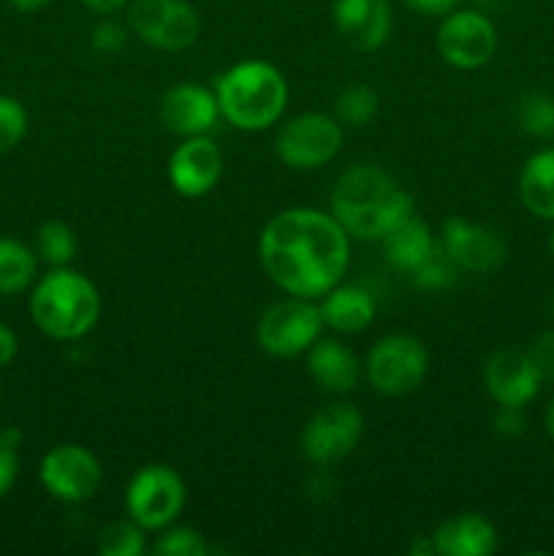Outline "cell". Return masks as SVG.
<instances>
[{
    "instance_id": "obj_39",
    "label": "cell",
    "mask_w": 554,
    "mask_h": 556,
    "mask_svg": "<svg viewBox=\"0 0 554 556\" xmlns=\"http://www.w3.org/2000/svg\"><path fill=\"white\" fill-rule=\"evenodd\" d=\"M546 432H549V438L554 440V400L549 402V407H546Z\"/></svg>"
},
{
    "instance_id": "obj_28",
    "label": "cell",
    "mask_w": 554,
    "mask_h": 556,
    "mask_svg": "<svg viewBox=\"0 0 554 556\" xmlns=\"http://www.w3.org/2000/svg\"><path fill=\"white\" fill-rule=\"evenodd\" d=\"M456 271L459 269H456L454 261H451L449 253L438 244L435 253L413 271V282H416L418 288H424V291H443V288H449L451 282L456 280Z\"/></svg>"
},
{
    "instance_id": "obj_36",
    "label": "cell",
    "mask_w": 554,
    "mask_h": 556,
    "mask_svg": "<svg viewBox=\"0 0 554 556\" xmlns=\"http://www.w3.org/2000/svg\"><path fill=\"white\" fill-rule=\"evenodd\" d=\"M16 351H20V342H16V334L5 324H0V369L9 367L14 362Z\"/></svg>"
},
{
    "instance_id": "obj_29",
    "label": "cell",
    "mask_w": 554,
    "mask_h": 556,
    "mask_svg": "<svg viewBox=\"0 0 554 556\" xmlns=\"http://www.w3.org/2000/svg\"><path fill=\"white\" fill-rule=\"evenodd\" d=\"M27 134V112L16 98L0 96V155L20 147Z\"/></svg>"
},
{
    "instance_id": "obj_26",
    "label": "cell",
    "mask_w": 554,
    "mask_h": 556,
    "mask_svg": "<svg viewBox=\"0 0 554 556\" xmlns=\"http://www.w3.org/2000/svg\"><path fill=\"white\" fill-rule=\"evenodd\" d=\"M378 109L380 98L373 87L351 85L337 96L335 117L340 119V125H348V128H364V125H369L378 117Z\"/></svg>"
},
{
    "instance_id": "obj_10",
    "label": "cell",
    "mask_w": 554,
    "mask_h": 556,
    "mask_svg": "<svg viewBox=\"0 0 554 556\" xmlns=\"http://www.w3.org/2000/svg\"><path fill=\"white\" fill-rule=\"evenodd\" d=\"M362 434L364 416L358 413V407L348 405V402H331L313 413V418L304 424L299 445H302L304 459L313 462L315 467H329L345 459L358 445Z\"/></svg>"
},
{
    "instance_id": "obj_37",
    "label": "cell",
    "mask_w": 554,
    "mask_h": 556,
    "mask_svg": "<svg viewBox=\"0 0 554 556\" xmlns=\"http://www.w3.org/2000/svg\"><path fill=\"white\" fill-rule=\"evenodd\" d=\"M128 3H130V0H81V5H85L87 11H92V14H98V16L117 14V11H123Z\"/></svg>"
},
{
    "instance_id": "obj_34",
    "label": "cell",
    "mask_w": 554,
    "mask_h": 556,
    "mask_svg": "<svg viewBox=\"0 0 554 556\" xmlns=\"http://www.w3.org/2000/svg\"><path fill=\"white\" fill-rule=\"evenodd\" d=\"M525 413L521 407H508V405H500L498 416H494V429H498L503 438H519L525 434Z\"/></svg>"
},
{
    "instance_id": "obj_32",
    "label": "cell",
    "mask_w": 554,
    "mask_h": 556,
    "mask_svg": "<svg viewBox=\"0 0 554 556\" xmlns=\"http://www.w3.org/2000/svg\"><path fill=\"white\" fill-rule=\"evenodd\" d=\"M125 43H128V27L109 20V16H103V20L90 30V47L92 52L101 54V58H114V54L123 52Z\"/></svg>"
},
{
    "instance_id": "obj_11",
    "label": "cell",
    "mask_w": 554,
    "mask_h": 556,
    "mask_svg": "<svg viewBox=\"0 0 554 556\" xmlns=\"http://www.w3.org/2000/svg\"><path fill=\"white\" fill-rule=\"evenodd\" d=\"M438 52L459 71L483 68L498 52V30L481 11L454 9L440 22Z\"/></svg>"
},
{
    "instance_id": "obj_30",
    "label": "cell",
    "mask_w": 554,
    "mask_h": 556,
    "mask_svg": "<svg viewBox=\"0 0 554 556\" xmlns=\"http://www.w3.org/2000/svg\"><path fill=\"white\" fill-rule=\"evenodd\" d=\"M158 556H204L206 543L190 527H172V530L163 532L155 543Z\"/></svg>"
},
{
    "instance_id": "obj_13",
    "label": "cell",
    "mask_w": 554,
    "mask_h": 556,
    "mask_svg": "<svg viewBox=\"0 0 554 556\" xmlns=\"http://www.w3.org/2000/svg\"><path fill=\"white\" fill-rule=\"evenodd\" d=\"M440 248L449 253L459 271L473 275H489L498 271L508 258V244L503 233L483 223L467 220V217H449L440 231Z\"/></svg>"
},
{
    "instance_id": "obj_27",
    "label": "cell",
    "mask_w": 554,
    "mask_h": 556,
    "mask_svg": "<svg viewBox=\"0 0 554 556\" xmlns=\"http://www.w3.org/2000/svg\"><path fill=\"white\" fill-rule=\"evenodd\" d=\"M144 527L136 525L128 516V521H114L98 538V552L103 556H139L144 552Z\"/></svg>"
},
{
    "instance_id": "obj_40",
    "label": "cell",
    "mask_w": 554,
    "mask_h": 556,
    "mask_svg": "<svg viewBox=\"0 0 554 556\" xmlns=\"http://www.w3.org/2000/svg\"><path fill=\"white\" fill-rule=\"evenodd\" d=\"M549 248H552V255H554V228H552V233H549Z\"/></svg>"
},
{
    "instance_id": "obj_25",
    "label": "cell",
    "mask_w": 554,
    "mask_h": 556,
    "mask_svg": "<svg viewBox=\"0 0 554 556\" xmlns=\"http://www.w3.org/2000/svg\"><path fill=\"white\" fill-rule=\"evenodd\" d=\"M76 248H79V242H76V233L68 223L47 220L43 226H38L36 255L52 269L54 266H68L76 258Z\"/></svg>"
},
{
    "instance_id": "obj_6",
    "label": "cell",
    "mask_w": 554,
    "mask_h": 556,
    "mask_svg": "<svg viewBox=\"0 0 554 556\" xmlns=\"http://www.w3.org/2000/svg\"><path fill=\"white\" fill-rule=\"evenodd\" d=\"M128 30L147 47L182 52L201 36V20L188 0H130Z\"/></svg>"
},
{
    "instance_id": "obj_15",
    "label": "cell",
    "mask_w": 554,
    "mask_h": 556,
    "mask_svg": "<svg viewBox=\"0 0 554 556\" xmlns=\"http://www.w3.org/2000/svg\"><path fill=\"white\" fill-rule=\"evenodd\" d=\"M337 33L356 52H375L391 36V3L389 0H335L331 9Z\"/></svg>"
},
{
    "instance_id": "obj_20",
    "label": "cell",
    "mask_w": 554,
    "mask_h": 556,
    "mask_svg": "<svg viewBox=\"0 0 554 556\" xmlns=\"http://www.w3.org/2000/svg\"><path fill=\"white\" fill-rule=\"evenodd\" d=\"M320 318L324 326L340 331V334H358L375 320V299L369 291L358 286H335L329 293L320 296Z\"/></svg>"
},
{
    "instance_id": "obj_9",
    "label": "cell",
    "mask_w": 554,
    "mask_h": 556,
    "mask_svg": "<svg viewBox=\"0 0 554 556\" xmlns=\"http://www.w3.org/2000/svg\"><path fill=\"white\" fill-rule=\"evenodd\" d=\"M429 353L413 334H391L380 340L367 356V380L378 394L405 396L424 383Z\"/></svg>"
},
{
    "instance_id": "obj_42",
    "label": "cell",
    "mask_w": 554,
    "mask_h": 556,
    "mask_svg": "<svg viewBox=\"0 0 554 556\" xmlns=\"http://www.w3.org/2000/svg\"><path fill=\"white\" fill-rule=\"evenodd\" d=\"M552 313H554V299H552Z\"/></svg>"
},
{
    "instance_id": "obj_3",
    "label": "cell",
    "mask_w": 554,
    "mask_h": 556,
    "mask_svg": "<svg viewBox=\"0 0 554 556\" xmlns=\"http://www.w3.org/2000/svg\"><path fill=\"white\" fill-rule=\"evenodd\" d=\"M215 96L223 119L255 134L272 128L282 117L288 106V81L282 71L266 60H242L217 76Z\"/></svg>"
},
{
    "instance_id": "obj_19",
    "label": "cell",
    "mask_w": 554,
    "mask_h": 556,
    "mask_svg": "<svg viewBox=\"0 0 554 556\" xmlns=\"http://www.w3.org/2000/svg\"><path fill=\"white\" fill-rule=\"evenodd\" d=\"M307 372L329 394H348L362 378V364L356 353L337 340H318L310 348Z\"/></svg>"
},
{
    "instance_id": "obj_24",
    "label": "cell",
    "mask_w": 554,
    "mask_h": 556,
    "mask_svg": "<svg viewBox=\"0 0 554 556\" xmlns=\"http://www.w3.org/2000/svg\"><path fill=\"white\" fill-rule=\"evenodd\" d=\"M516 125L532 139H554V96L543 90H527L516 98Z\"/></svg>"
},
{
    "instance_id": "obj_38",
    "label": "cell",
    "mask_w": 554,
    "mask_h": 556,
    "mask_svg": "<svg viewBox=\"0 0 554 556\" xmlns=\"http://www.w3.org/2000/svg\"><path fill=\"white\" fill-rule=\"evenodd\" d=\"M9 3L22 14H33V11H41L49 0H9Z\"/></svg>"
},
{
    "instance_id": "obj_31",
    "label": "cell",
    "mask_w": 554,
    "mask_h": 556,
    "mask_svg": "<svg viewBox=\"0 0 554 556\" xmlns=\"http://www.w3.org/2000/svg\"><path fill=\"white\" fill-rule=\"evenodd\" d=\"M20 429L9 427L0 432V497H5L14 489L16 476H20Z\"/></svg>"
},
{
    "instance_id": "obj_17",
    "label": "cell",
    "mask_w": 554,
    "mask_h": 556,
    "mask_svg": "<svg viewBox=\"0 0 554 556\" xmlns=\"http://www.w3.org/2000/svg\"><path fill=\"white\" fill-rule=\"evenodd\" d=\"M483 383H487L489 396L498 405L525 407L527 402L536 400L543 380L532 364L530 353L498 351L494 356H489L487 369H483Z\"/></svg>"
},
{
    "instance_id": "obj_35",
    "label": "cell",
    "mask_w": 554,
    "mask_h": 556,
    "mask_svg": "<svg viewBox=\"0 0 554 556\" xmlns=\"http://www.w3.org/2000/svg\"><path fill=\"white\" fill-rule=\"evenodd\" d=\"M407 9H413L416 14L424 16H445L459 5V0H402Z\"/></svg>"
},
{
    "instance_id": "obj_4",
    "label": "cell",
    "mask_w": 554,
    "mask_h": 556,
    "mask_svg": "<svg viewBox=\"0 0 554 556\" xmlns=\"http://www.w3.org/2000/svg\"><path fill=\"white\" fill-rule=\"evenodd\" d=\"M101 293L96 282L68 266H54L30 293L33 324L52 340H81L101 318Z\"/></svg>"
},
{
    "instance_id": "obj_33",
    "label": "cell",
    "mask_w": 554,
    "mask_h": 556,
    "mask_svg": "<svg viewBox=\"0 0 554 556\" xmlns=\"http://www.w3.org/2000/svg\"><path fill=\"white\" fill-rule=\"evenodd\" d=\"M527 353H530L543 383H554V331H543Z\"/></svg>"
},
{
    "instance_id": "obj_12",
    "label": "cell",
    "mask_w": 554,
    "mask_h": 556,
    "mask_svg": "<svg viewBox=\"0 0 554 556\" xmlns=\"http://www.w3.org/2000/svg\"><path fill=\"white\" fill-rule=\"evenodd\" d=\"M38 476H41L43 489L60 503H85V500L96 497L103 481L98 456L90 448L76 443L49 448L43 454Z\"/></svg>"
},
{
    "instance_id": "obj_8",
    "label": "cell",
    "mask_w": 554,
    "mask_h": 556,
    "mask_svg": "<svg viewBox=\"0 0 554 556\" xmlns=\"http://www.w3.org/2000/svg\"><path fill=\"white\" fill-rule=\"evenodd\" d=\"M324 318L315 299L291 296L286 302H277L261 315L259 337L261 348L275 358H297L299 353L310 351L318 342Z\"/></svg>"
},
{
    "instance_id": "obj_41",
    "label": "cell",
    "mask_w": 554,
    "mask_h": 556,
    "mask_svg": "<svg viewBox=\"0 0 554 556\" xmlns=\"http://www.w3.org/2000/svg\"><path fill=\"white\" fill-rule=\"evenodd\" d=\"M0 400H3V389H0Z\"/></svg>"
},
{
    "instance_id": "obj_18",
    "label": "cell",
    "mask_w": 554,
    "mask_h": 556,
    "mask_svg": "<svg viewBox=\"0 0 554 556\" xmlns=\"http://www.w3.org/2000/svg\"><path fill=\"white\" fill-rule=\"evenodd\" d=\"M432 548L440 556H489L498 548V532L483 516L459 514L435 530Z\"/></svg>"
},
{
    "instance_id": "obj_1",
    "label": "cell",
    "mask_w": 554,
    "mask_h": 556,
    "mask_svg": "<svg viewBox=\"0 0 554 556\" xmlns=\"http://www.w3.org/2000/svg\"><path fill=\"white\" fill-rule=\"evenodd\" d=\"M259 258L266 277L288 296L320 299L345 277L351 233L326 212L286 210L261 231Z\"/></svg>"
},
{
    "instance_id": "obj_16",
    "label": "cell",
    "mask_w": 554,
    "mask_h": 556,
    "mask_svg": "<svg viewBox=\"0 0 554 556\" xmlns=\"http://www.w3.org/2000/svg\"><path fill=\"white\" fill-rule=\"evenodd\" d=\"M217 119H221L217 96L206 87L193 85V81L174 85L161 101V123L182 139L206 136L215 128Z\"/></svg>"
},
{
    "instance_id": "obj_14",
    "label": "cell",
    "mask_w": 554,
    "mask_h": 556,
    "mask_svg": "<svg viewBox=\"0 0 554 556\" xmlns=\"http://www.w3.org/2000/svg\"><path fill=\"white\" fill-rule=\"evenodd\" d=\"M223 174V152L210 136H188L168 161V182L185 199H201Z\"/></svg>"
},
{
    "instance_id": "obj_21",
    "label": "cell",
    "mask_w": 554,
    "mask_h": 556,
    "mask_svg": "<svg viewBox=\"0 0 554 556\" xmlns=\"http://www.w3.org/2000/svg\"><path fill=\"white\" fill-rule=\"evenodd\" d=\"M380 242H383L386 261L405 275H413L438 248L432 233H429V226L416 215H407L405 220L396 223Z\"/></svg>"
},
{
    "instance_id": "obj_5",
    "label": "cell",
    "mask_w": 554,
    "mask_h": 556,
    "mask_svg": "<svg viewBox=\"0 0 554 556\" xmlns=\"http://www.w3.org/2000/svg\"><path fill=\"white\" fill-rule=\"evenodd\" d=\"M342 150V125L335 114L302 112L280 125L275 152L288 168L315 172L335 161Z\"/></svg>"
},
{
    "instance_id": "obj_2",
    "label": "cell",
    "mask_w": 554,
    "mask_h": 556,
    "mask_svg": "<svg viewBox=\"0 0 554 556\" xmlns=\"http://www.w3.org/2000/svg\"><path fill=\"white\" fill-rule=\"evenodd\" d=\"M331 215L353 239L380 242L396 223L413 215V195L375 163H356L335 182Z\"/></svg>"
},
{
    "instance_id": "obj_23",
    "label": "cell",
    "mask_w": 554,
    "mask_h": 556,
    "mask_svg": "<svg viewBox=\"0 0 554 556\" xmlns=\"http://www.w3.org/2000/svg\"><path fill=\"white\" fill-rule=\"evenodd\" d=\"M38 255L16 239L0 237V296H16L36 280Z\"/></svg>"
},
{
    "instance_id": "obj_7",
    "label": "cell",
    "mask_w": 554,
    "mask_h": 556,
    "mask_svg": "<svg viewBox=\"0 0 554 556\" xmlns=\"http://www.w3.org/2000/svg\"><path fill=\"white\" fill-rule=\"evenodd\" d=\"M185 508V481L168 465H147L130 478L125 510L147 532L166 530Z\"/></svg>"
},
{
    "instance_id": "obj_22",
    "label": "cell",
    "mask_w": 554,
    "mask_h": 556,
    "mask_svg": "<svg viewBox=\"0 0 554 556\" xmlns=\"http://www.w3.org/2000/svg\"><path fill=\"white\" fill-rule=\"evenodd\" d=\"M519 199L530 215L554 220V147L536 152L519 174Z\"/></svg>"
}]
</instances>
